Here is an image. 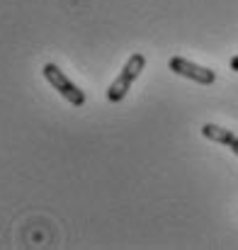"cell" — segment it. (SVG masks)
Listing matches in <instances>:
<instances>
[{"label": "cell", "instance_id": "obj_1", "mask_svg": "<svg viewBox=\"0 0 238 250\" xmlns=\"http://www.w3.org/2000/svg\"><path fill=\"white\" fill-rule=\"evenodd\" d=\"M144 66H146V56H144V54H134V56L124 63V68H122V73L117 76V81L109 85L107 100H109V102H122V100L127 97L131 83H134V81L139 78V73L144 71Z\"/></svg>", "mask_w": 238, "mask_h": 250}, {"label": "cell", "instance_id": "obj_2", "mask_svg": "<svg viewBox=\"0 0 238 250\" xmlns=\"http://www.w3.org/2000/svg\"><path fill=\"white\" fill-rule=\"evenodd\" d=\"M44 78L54 85V90H59V95H61V97H66L73 107H83V104H85V92L71 83V81H68V76H66L59 66L46 63V66H44Z\"/></svg>", "mask_w": 238, "mask_h": 250}, {"label": "cell", "instance_id": "obj_3", "mask_svg": "<svg viewBox=\"0 0 238 250\" xmlns=\"http://www.w3.org/2000/svg\"><path fill=\"white\" fill-rule=\"evenodd\" d=\"M170 71H175L177 76L190 78V81H195V83H199V85H212L216 81V73H214L212 68L197 66V63L182 59V56H173V59H170Z\"/></svg>", "mask_w": 238, "mask_h": 250}, {"label": "cell", "instance_id": "obj_4", "mask_svg": "<svg viewBox=\"0 0 238 250\" xmlns=\"http://www.w3.org/2000/svg\"><path fill=\"white\" fill-rule=\"evenodd\" d=\"M202 136L209 139V141H214V144L229 146L238 156V136L234 131H229V129H224V126H219V124H204V126H202Z\"/></svg>", "mask_w": 238, "mask_h": 250}, {"label": "cell", "instance_id": "obj_5", "mask_svg": "<svg viewBox=\"0 0 238 250\" xmlns=\"http://www.w3.org/2000/svg\"><path fill=\"white\" fill-rule=\"evenodd\" d=\"M231 71H236V73H238V56H234V59H231Z\"/></svg>", "mask_w": 238, "mask_h": 250}]
</instances>
